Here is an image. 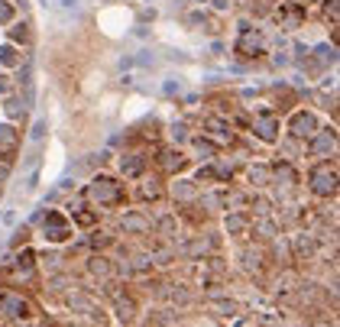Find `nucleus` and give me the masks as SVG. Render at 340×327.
Wrapping results in <instances>:
<instances>
[{
	"instance_id": "nucleus-1",
	"label": "nucleus",
	"mask_w": 340,
	"mask_h": 327,
	"mask_svg": "<svg viewBox=\"0 0 340 327\" xmlns=\"http://www.w3.org/2000/svg\"><path fill=\"white\" fill-rule=\"evenodd\" d=\"M84 194H88V201H94V204H120L123 201V185H117L107 175H98Z\"/></svg>"
},
{
	"instance_id": "nucleus-2",
	"label": "nucleus",
	"mask_w": 340,
	"mask_h": 327,
	"mask_svg": "<svg viewBox=\"0 0 340 327\" xmlns=\"http://www.w3.org/2000/svg\"><path fill=\"white\" fill-rule=\"evenodd\" d=\"M311 191L318 194V198H334L337 194V169L327 162H321L311 169Z\"/></svg>"
},
{
	"instance_id": "nucleus-3",
	"label": "nucleus",
	"mask_w": 340,
	"mask_h": 327,
	"mask_svg": "<svg viewBox=\"0 0 340 327\" xmlns=\"http://www.w3.org/2000/svg\"><path fill=\"white\" fill-rule=\"evenodd\" d=\"M26 314H29V305L16 291H7L0 298V321H26Z\"/></svg>"
},
{
	"instance_id": "nucleus-4",
	"label": "nucleus",
	"mask_w": 340,
	"mask_h": 327,
	"mask_svg": "<svg viewBox=\"0 0 340 327\" xmlns=\"http://www.w3.org/2000/svg\"><path fill=\"white\" fill-rule=\"evenodd\" d=\"M269 179H275L279 198H285V194L295 188V182H298V172H295L289 162H275V165H269Z\"/></svg>"
},
{
	"instance_id": "nucleus-5",
	"label": "nucleus",
	"mask_w": 340,
	"mask_h": 327,
	"mask_svg": "<svg viewBox=\"0 0 340 327\" xmlns=\"http://www.w3.org/2000/svg\"><path fill=\"white\" fill-rule=\"evenodd\" d=\"M42 236H46V240H52V243H62V240H68V236H72V227L65 224L62 214H55V211H52V214H46V224H42Z\"/></svg>"
},
{
	"instance_id": "nucleus-6",
	"label": "nucleus",
	"mask_w": 340,
	"mask_h": 327,
	"mask_svg": "<svg viewBox=\"0 0 340 327\" xmlns=\"http://www.w3.org/2000/svg\"><path fill=\"white\" fill-rule=\"evenodd\" d=\"M253 130L259 133V139L275 143V139H279V117H275V113H269V110H259V117H256V123H253Z\"/></svg>"
},
{
	"instance_id": "nucleus-7",
	"label": "nucleus",
	"mask_w": 340,
	"mask_h": 327,
	"mask_svg": "<svg viewBox=\"0 0 340 327\" xmlns=\"http://www.w3.org/2000/svg\"><path fill=\"white\" fill-rule=\"evenodd\" d=\"M120 227H123L127 233H133V236H143V233H149L152 230V220L143 214V211H130V214L120 217Z\"/></svg>"
},
{
	"instance_id": "nucleus-8",
	"label": "nucleus",
	"mask_w": 340,
	"mask_h": 327,
	"mask_svg": "<svg viewBox=\"0 0 340 327\" xmlns=\"http://www.w3.org/2000/svg\"><path fill=\"white\" fill-rule=\"evenodd\" d=\"M311 136H315V143L308 146L311 156H334V149H337V133L334 130H321V133L315 130Z\"/></svg>"
},
{
	"instance_id": "nucleus-9",
	"label": "nucleus",
	"mask_w": 340,
	"mask_h": 327,
	"mask_svg": "<svg viewBox=\"0 0 340 327\" xmlns=\"http://www.w3.org/2000/svg\"><path fill=\"white\" fill-rule=\"evenodd\" d=\"M292 253L295 259H311L318 253V236L315 233H295L292 236Z\"/></svg>"
},
{
	"instance_id": "nucleus-10",
	"label": "nucleus",
	"mask_w": 340,
	"mask_h": 327,
	"mask_svg": "<svg viewBox=\"0 0 340 327\" xmlns=\"http://www.w3.org/2000/svg\"><path fill=\"white\" fill-rule=\"evenodd\" d=\"M318 130V120H315V113H295L292 117V136H298V139H304V136H311Z\"/></svg>"
},
{
	"instance_id": "nucleus-11",
	"label": "nucleus",
	"mask_w": 340,
	"mask_h": 327,
	"mask_svg": "<svg viewBox=\"0 0 340 327\" xmlns=\"http://www.w3.org/2000/svg\"><path fill=\"white\" fill-rule=\"evenodd\" d=\"M204 130L214 139H221V143H230V139H233V130H230V123H227L224 117H207L204 120Z\"/></svg>"
},
{
	"instance_id": "nucleus-12",
	"label": "nucleus",
	"mask_w": 340,
	"mask_h": 327,
	"mask_svg": "<svg viewBox=\"0 0 340 327\" xmlns=\"http://www.w3.org/2000/svg\"><path fill=\"white\" fill-rule=\"evenodd\" d=\"M68 305H72V311H84L91 321H98V324L104 321V317H101V308L94 305L88 295H72V298H68Z\"/></svg>"
},
{
	"instance_id": "nucleus-13",
	"label": "nucleus",
	"mask_w": 340,
	"mask_h": 327,
	"mask_svg": "<svg viewBox=\"0 0 340 327\" xmlns=\"http://www.w3.org/2000/svg\"><path fill=\"white\" fill-rule=\"evenodd\" d=\"M33 266H36V253H33V250L16 253V259H13V272H16L20 279H29V276H33Z\"/></svg>"
},
{
	"instance_id": "nucleus-14",
	"label": "nucleus",
	"mask_w": 340,
	"mask_h": 327,
	"mask_svg": "<svg viewBox=\"0 0 340 327\" xmlns=\"http://www.w3.org/2000/svg\"><path fill=\"white\" fill-rule=\"evenodd\" d=\"M162 298H169L172 305H181V308L195 302V295H191L185 285H165V288H162Z\"/></svg>"
},
{
	"instance_id": "nucleus-15",
	"label": "nucleus",
	"mask_w": 340,
	"mask_h": 327,
	"mask_svg": "<svg viewBox=\"0 0 340 327\" xmlns=\"http://www.w3.org/2000/svg\"><path fill=\"white\" fill-rule=\"evenodd\" d=\"M211 250H214V240H207V236H198V240H191V243L181 246V253L191 256V259H201V256H207Z\"/></svg>"
},
{
	"instance_id": "nucleus-16",
	"label": "nucleus",
	"mask_w": 340,
	"mask_h": 327,
	"mask_svg": "<svg viewBox=\"0 0 340 327\" xmlns=\"http://www.w3.org/2000/svg\"><path fill=\"white\" fill-rule=\"evenodd\" d=\"M198 201L207 207V211H230V198L227 191H211V194H198Z\"/></svg>"
},
{
	"instance_id": "nucleus-17",
	"label": "nucleus",
	"mask_w": 340,
	"mask_h": 327,
	"mask_svg": "<svg viewBox=\"0 0 340 327\" xmlns=\"http://www.w3.org/2000/svg\"><path fill=\"white\" fill-rule=\"evenodd\" d=\"M246 230H250V217L243 214V211H230V214H227V233L243 236Z\"/></svg>"
},
{
	"instance_id": "nucleus-18",
	"label": "nucleus",
	"mask_w": 340,
	"mask_h": 327,
	"mask_svg": "<svg viewBox=\"0 0 340 327\" xmlns=\"http://www.w3.org/2000/svg\"><path fill=\"white\" fill-rule=\"evenodd\" d=\"M143 169H146V159L143 156H123L120 159V172L127 175V179H136V175H143Z\"/></svg>"
},
{
	"instance_id": "nucleus-19",
	"label": "nucleus",
	"mask_w": 340,
	"mask_h": 327,
	"mask_svg": "<svg viewBox=\"0 0 340 327\" xmlns=\"http://www.w3.org/2000/svg\"><path fill=\"white\" fill-rule=\"evenodd\" d=\"M88 272H91V276H98V279H104V282L113 279V266L104 259V256H91V259H88Z\"/></svg>"
},
{
	"instance_id": "nucleus-20",
	"label": "nucleus",
	"mask_w": 340,
	"mask_h": 327,
	"mask_svg": "<svg viewBox=\"0 0 340 327\" xmlns=\"http://www.w3.org/2000/svg\"><path fill=\"white\" fill-rule=\"evenodd\" d=\"M250 230L256 233V236H263V240H272V236H279L275 220H269V217H256V224L250 220Z\"/></svg>"
},
{
	"instance_id": "nucleus-21",
	"label": "nucleus",
	"mask_w": 340,
	"mask_h": 327,
	"mask_svg": "<svg viewBox=\"0 0 340 327\" xmlns=\"http://www.w3.org/2000/svg\"><path fill=\"white\" fill-rule=\"evenodd\" d=\"M159 162H162V169L178 172L181 165H185V156H181L178 149H162V153H159Z\"/></svg>"
},
{
	"instance_id": "nucleus-22",
	"label": "nucleus",
	"mask_w": 340,
	"mask_h": 327,
	"mask_svg": "<svg viewBox=\"0 0 340 327\" xmlns=\"http://www.w3.org/2000/svg\"><path fill=\"white\" fill-rule=\"evenodd\" d=\"M113 305H117V317L120 321H133V298H127V295H120V291H113Z\"/></svg>"
},
{
	"instance_id": "nucleus-23",
	"label": "nucleus",
	"mask_w": 340,
	"mask_h": 327,
	"mask_svg": "<svg viewBox=\"0 0 340 327\" xmlns=\"http://www.w3.org/2000/svg\"><path fill=\"white\" fill-rule=\"evenodd\" d=\"M172 194H175L178 201H198L195 182H175V185H172Z\"/></svg>"
},
{
	"instance_id": "nucleus-24",
	"label": "nucleus",
	"mask_w": 340,
	"mask_h": 327,
	"mask_svg": "<svg viewBox=\"0 0 340 327\" xmlns=\"http://www.w3.org/2000/svg\"><path fill=\"white\" fill-rule=\"evenodd\" d=\"M243 269L263 272V250H243Z\"/></svg>"
},
{
	"instance_id": "nucleus-25",
	"label": "nucleus",
	"mask_w": 340,
	"mask_h": 327,
	"mask_svg": "<svg viewBox=\"0 0 340 327\" xmlns=\"http://www.w3.org/2000/svg\"><path fill=\"white\" fill-rule=\"evenodd\" d=\"M246 179H250V185H256V188H263V185L272 182V179H269V165H250Z\"/></svg>"
},
{
	"instance_id": "nucleus-26",
	"label": "nucleus",
	"mask_w": 340,
	"mask_h": 327,
	"mask_svg": "<svg viewBox=\"0 0 340 327\" xmlns=\"http://www.w3.org/2000/svg\"><path fill=\"white\" fill-rule=\"evenodd\" d=\"M152 227H156V230H159V233L165 236V240L178 233V224H175V217H169V214H165V217H159V224H152Z\"/></svg>"
},
{
	"instance_id": "nucleus-27",
	"label": "nucleus",
	"mask_w": 340,
	"mask_h": 327,
	"mask_svg": "<svg viewBox=\"0 0 340 327\" xmlns=\"http://www.w3.org/2000/svg\"><path fill=\"white\" fill-rule=\"evenodd\" d=\"M253 214L256 217H269L272 214V201L269 198H253Z\"/></svg>"
},
{
	"instance_id": "nucleus-28",
	"label": "nucleus",
	"mask_w": 340,
	"mask_h": 327,
	"mask_svg": "<svg viewBox=\"0 0 340 327\" xmlns=\"http://www.w3.org/2000/svg\"><path fill=\"white\" fill-rule=\"evenodd\" d=\"M211 311L221 314V317H233V314H237V305H233V302H214Z\"/></svg>"
},
{
	"instance_id": "nucleus-29",
	"label": "nucleus",
	"mask_w": 340,
	"mask_h": 327,
	"mask_svg": "<svg viewBox=\"0 0 340 327\" xmlns=\"http://www.w3.org/2000/svg\"><path fill=\"white\" fill-rule=\"evenodd\" d=\"M159 194H162V188H159L156 182H146L143 188H139V198H143V201H156Z\"/></svg>"
},
{
	"instance_id": "nucleus-30",
	"label": "nucleus",
	"mask_w": 340,
	"mask_h": 327,
	"mask_svg": "<svg viewBox=\"0 0 340 327\" xmlns=\"http://www.w3.org/2000/svg\"><path fill=\"white\" fill-rule=\"evenodd\" d=\"M13 143H16L13 130L10 127H0V149H13Z\"/></svg>"
},
{
	"instance_id": "nucleus-31",
	"label": "nucleus",
	"mask_w": 340,
	"mask_h": 327,
	"mask_svg": "<svg viewBox=\"0 0 340 327\" xmlns=\"http://www.w3.org/2000/svg\"><path fill=\"white\" fill-rule=\"evenodd\" d=\"M334 58H337V52L330 46H321L318 49V62H321V65H334Z\"/></svg>"
},
{
	"instance_id": "nucleus-32",
	"label": "nucleus",
	"mask_w": 340,
	"mask_h": 327,
	"mask_svg": "<svg viewBox=\"0 0 340 327\" xmlns=\"http://www.w3.org/2000/svg\"><path fill=\"white\" fill-rule=\"evenodd\" d=\"M16 62H20V55H16V52H13L10 46H4V49H0V65H16Z\"/></svg>"
},
{
	"instance_id": "nucleus-33",
	"label": "nucleus",
	"mask_w": 340,
	"mask_h": 327,
	"mask_svg": "<svg viewBox=\"0 0 340 327\" xmlns=\"http://www.w3.org/2000/svg\"><path fill=\"white\" fill-rule=\"evenodd\" d=\"M107 243H110V236H104V233H91L81 246H107Z\"/></svg>"
},
{
	"instance_id": "nucleus-34",
	"label": "nucleus",
	"mask_w": 340,
	"mask_h": 327,
	"mask_svg": "<svg viewBox=\"0 0 340 327\" xmlns=\"http://www.w3.org/2000/svg\"><path fill=\"white\" fill-rule=\"evenodd\" d=\"M149 321H156V324H175L178 317L172 314V311H156V317H149Z\"/></svg>"
},
{
	"instance_id": "nucleus-35",
	"label": "nucleus",
	"mask_w": 340,
	"mask_h": 327,
	"mask_svg": "<svg viewBox=\"0 0 340 327\" xmlns=\"http://www.w3.org/2000/svg\"><path fill=\"white\" fill-rule=\"evenodd\" d=\"M13 16V4H7V0H0V23H7Z\"/></svg>"
},
{
	"instance_id": "nucleus-36",
	"label": "nucleus",
	"mask_w": 340,
	"mask_h": 327,
	"mask_svg": "<svg viewBox=\"0 0 340 327\" xmlns=\"http://www.w3.org/2000/svg\"><path fill=\"white\" fill-rule=\"evenodd\" d=\"M10 36L16 42H26V39H29V33H26V26H16V29H10Z\"/></svg>"
},
{
	"instance_id": "nucleus-37",
	"label": "nucleus",
	"mask_w": 340,
	"mask_h": 327,
	"mask_svg": "<svg viewBox=\"0 0 340 327\" xmlns=\"http://www.w3.org/2000/svg\"><path fill=\"white\" fill-rule=\"evenodd\" d=\"M195 149H198V153H204V156H211V153H214V146H211V143H204V139H198Z\"/></svg>"
},
{
	"instance_id": "nucleus-38",
	"label": "nucleus",
	"mask_w": 340,
	"mask_h": 327,
	"mask_svg": "<svg viewBox=\"0 0 340 327\" xmlns=\"http://www.w3.org/2000/svg\"><path fill=\"white\" fill-rule=\"evenodd\" d=\"M75 220H78L81 227H91V224H94V214H75Z\"/></svg>"
},
{
	"instance_id": "nucleus-39",
	"label": "nucleus",
	"mask_w": 340,
	"mask_h": 327,
	"mask_svg": "<svg viewBox=\"0 0 340 327\" xmlns=\"http://www.w3.org/2000/svg\"><path fill=\"white\" fill-rule=\"evenodd\" d=\"M172 139H185V123H175V127H172Z\"/></svg>"
},
{
	"instance_id": "nucleus-40",
	"label": "nucleus",
	"mask_w": 340,
	"mask_h": 327,
	"mask_svg": "<svg viewBox=\"0 0 340 327\" xmlns=\"http://www.w3.org/2000/svg\"><path fill=\"white\" fill-rule=\"evenodd\" d=\"M46 266L49 269H58V266H62V256H46Z\"/></svg>"
},
{
	"instance_id": "nucleus-41",
	"label": "nucleus",
	"mask_w": 340,
	"mask_h": 327,
	"mask_svg": "<svg viewBox=\"0 0 340 327\" xmlns=\"http://www.w3.org/2000/svg\"><path fill=\"white\" fill-rule=\"evenodd\" d=\"M75 4H78V0H55V7H62L65 13H68V10H75Z\"/></svg>"
},
{
	"instance_id": "nucleus-42",
	"label": "nucleus",
	"mask_w": 340,
	"mask_h": 327,
	"mask_svg": "<svg viewBox=\"0 0 340 327\" xmlns=\"http://www.w3.org/2000/svg\"><path fill=\"white\" fill-rule=\"evenodd\" d=\"M0 91H4V94L10 91V78H7V75H0Z\"/></svg>"
},
{
	"instance_id": "nucleus-43",
	"label": "nucleus",
	"mask_w": 340,
	"mask_h": 327,
	"mask_svg": "<svg viewBox=\"0 0 340 327\" xmlns=\"http://www.w3.org/2000/svg\"><path fill=\"white\" fill-rule=\"evenodd\" d=\"M172 91H178V81H172V78H169V81H165V94H172Z\"/></svg>"
},
{
	"instance_id": "nucleus-44",
	"label": "nucleus",
	"mask_w": 340,
	"mask_h": 327,
	"mask_svg": "<svg viewBox=\"0 0 340 327\" xmlns=\"http://www.w3.org/2000/svg\"><path fill=\"white\" fill-rule=\"evenodd\" d=\"M327 13H330V16H337V0H327Z\"/></svg>"
},
{
	"instance_id": "nucleus-45",
	"label": "nucleus",
	"mask_w": 340,
	"mask_h": 327,
	"mask_svg": "<svg viewBox=\"0 0 340 327\" xmlns=\"http://www.w3.org/2000/svg\"><path fill=\"white\" fill-rule=\"evenodd\" d=\"M195 4H204V0H195Z\"/></svg>"
}]
</instances>
